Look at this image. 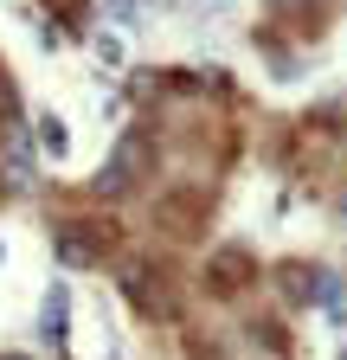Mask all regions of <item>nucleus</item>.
Segmentation results:
<instances>
[{"label":"nucleus","mask_w":347,"mask_h":360,"mask_svg":"<svg viewBox=\"0 0 347 360\" xmlns=\"http://www.w3.org/2000/svg\"><path fill=\"white\" fill-rule=\"evenodd\" d=\"M39 135H46V148H52V155L65 161V148H71V129H65L58 116H39Z\"/></svg>","instance_id":"obj_1"}]
</instances>
